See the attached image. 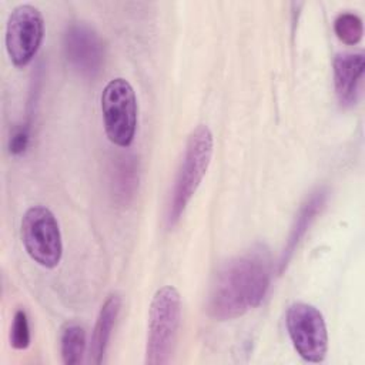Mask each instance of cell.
<instances>
[{"label": "cell", "mask_w": 365, "mask_h": 365, "mask_svg": "<svg viewBox=\"0 0 365 365\" xmlns=\"http://www.w3.org/2000/svg\"><path fill=\"white\" fill-rule=\"evenodd\" d=\"M271 282V258L257 245L231 259L217 272L208 297V312L218 321L234 319L258 307Z\"/></svg>", "instance_id": "1"}, {"label": "cell", "mask_w": 365, "mask_h": 365, "mask_svg": "<svg viewBox=\"0 0 365 365\" xmlns=\"http://www.w3.org/2000/svg\"><path fill=\"white\" fill-rule=\"evenodd\" d=\"M212 145V133L208 125L198 124L190 133L168 201V227H174L178 222L190 200L200 187L211 163Z\"/></svg>", "instance_id": "2"}, {"label": "cell", "mask_w": 365, "mask_h": 365, "mask_svg": "<svg viewBox=\"0 0 365 365\" xmlns=\"http://www.w3.org/2000/svg\"><path fill=\"white\" fill-rule=\"evenodd\" d=\"M181 319V298L178 291L165 285L155 291L148 314L145 364L163 365L170 362Z\"/></svg>", "instance_id": "3"}, {"label": "cell", "mask_w": 365, "mask_h": 365, "mask_svg": "<svg viewBox=\"0 0 365 365\" xmlns=\"http://www.w3.org/2000/svg\"><path fill=\"white\" fill-rule=\"evenodd\" d=\"M101 113L108 140L118 147H128L137 128V97L125 78H113L106 84Z\"/></svg>", "instance_id": "4"}, {"label": "cell", "mask_w": 365, "mask_h": 365, "mask_svg": "<svg viewBox=\"0 0 365 365\" xmlns=\"http://www.w3.org/2000/svg\"><path fill=\"white\" fill-rule=\"evenodd\" d=\"M21 242L33 261L44 268L58 265L63 255V241L58 222L53 212L43 207H30L20 225Z\"/></svg>", "instance_id": "5"}, {"label": "cell", "mask_w": 365, "mask_h": 365, "mask_svg": "<svg viewBox=\"0 0 365 365\" xmlns=\"http://www.w3.org/2000/svg\"><path fill=\"white\" fill-rule=\"evenodd\" d=\"M285 325L289 339L302 359L308 362L325 359L328 331L319 309L307 302H294L287 309Z\"/></svg>", "instance_id": "6"}, {"label": "cell", "mask_w": 365, "mask_h": 365, "mask_svg": "<svg viewBox=\"0 0 365 365\" xmlns=\"http://www.w3.org/2000/svg\"><path fill=\"white\" fill-rule=\"evenodd\" d=\"M44 36V20L31 4L14 7L6 26V50L16 67L27 66L37 54Z\"/></svg>", "instance_id": "7"}, {"label": "cell", "mask_w": 365, "mask_h": 365, "mask_svg": "<svg viewBox=\"0 0 365 365\" xmlns=\"http://www.w3.org/2000/svg\"><path fill=\"white\" fill-rule=\"evenodd\" d=\"M63 48L70 66L86 77L100 73L104 48L98 34L86 23L70 24L63 36Z\"/></svg>", "instance_id": "8"}, {"label": "cell", "mask_w": 365, "mask_h": 365, "mask_svg": "<svg viewBox=\"0 0 365 365\" xmlns=\"http://www.w3.org/2000/svg\"><path fill=\"white\" fill-rule=\"evenodd\" d=\"M362 53H339L334 58V86L338 101L344 107L354 106L364 77Z\"/></svg>", "instance_id": "9"}, {"label": "cell", "mask_w": 365, "mask_h": 365, "mask_svg": "<svg viewBox=\"0 0 365 365\" xmlns=\"http://www.w3.org/2000/svg\"><path fill=\"white\" fill-rule=\"evenodd\" d=\"M327 197H328V191L325 188H318L314 192H311V195L307 197V200L299 207L297 217L294 220V224L289 230V235L287 238L285 247L281 252L279 268H278L279 272H282L287 268V265H288L289 259L292 258L294 252L297 251L299 242L305 237L307 231L309 230V227L314 222V220L317 218V215L321 212L322 207L325 205Z\"/></svg>", "instance_id": "10"}, {"label": "cell", "mask_w": 365, "mask_h": 365, "mask_svg": "<svg viewBox=\"0 0 365 365\" xmlns=\"http://www.w3.org/2000/svg\"><path fill=\"white\" fill-rule=\"evenodd\" d=\"M121 307V298L117 294H111L107 297L104 304L100 308L90 345V359L93 364L98 365L103 362L104 354L108 346V341L111 338L113 328L115 325L118 312Z\"/></svg>", "instance_id": "11"}, {"label": "cell", "mask_w": 365, "mask_h": 365, "mask_svg": "<svg viewBox=\"0 0 365 365\" xmlns=\"http://www.w3.org/2000/svg\"><path fill=\"white\" fill-rule=\"evenodd\" d=\"M138 185V167L131 155H120L115 158L111 170V192L114 200L127 205L135 195Z\"/></svg>", "instance_id": "12"}, {"label": "cell", "mask_w": 365, "mask_h": 365, "mask_svg": "<svg viewBox=\"0 0 365 365\" xmlns=\"http://www.w3.org/2000/svg\"><path fill=\"white\" fill-rule=\"evenodd\" d=\"M60 352L66 365H77L86 352V329L77 322H67L60 335Z\"/></svg>", "instance_id": "13"}, {"label": "cell", "mask_w": 365, "mask_h": 365, "mask_svg": "<svg viewBox=\"0 0 365 365\" xmlns=\"http://www.w3.org/2000/svg\"><path fill=\"white\" fill-rule=\"evenodd\" d=\"M334 31L336 37L349 46H354L361 41L364 34L362 20L354 13H341L334 21Z\"/></svg>", "instance_id": "14"}, {"label": "cell", "mask_w": 365, "mask_h": 365, "mask_svg": "<svg viewBox=\"0 0 365 365\" xmlns=\"http://www.w3.org/2000/svg\"><path fill=\"white\" fill-rule=\"evenodd\" d=\"M10 345L14 349H26L30 345V325L24 309H17L10 328Z\"/></svg>", "instance_id": "15"}, {"label": "cell", "mask_w": 365, "mask_h": 365, "mask_svg": "<svg viewBox=\"0 0 365 365\" xmlns=\"http://www.w3.org/2000/svg\"><path fill=\"white\" fill-rule=\"evenodd\" d=\"M29 141H30V130L27 125H21L19 128L14 130V133L10 135V141H9V148L10 153L14 155L23 154L26 151V148L29 147Z\"/></svg>", "instance_id": "16"}]
</instances>
